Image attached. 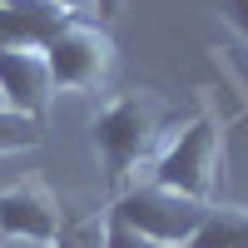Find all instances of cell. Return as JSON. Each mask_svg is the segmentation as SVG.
Instances as JSON below:
<instances>
[{"instance_id": "ba28073f", "label": "cell", "mask_w": 248, "mask_h": 248, "mask_svg": "<svg viewBox=\"0 0 248 248\" xmlns=\"http://www.w3.org/2000/svg\"><path fill=\"white\" fill-rule=\"evenodd\" d=\"M184 248H248V209L209 203V209H203V223L194 229V238Z\"/></svg>"}, {"instance_id": "52a82bcc", "label": "cell", "mask_w": 248, "mask_h": 248, "mask_svg": "<svg viewBox=\"0 0 248 248\" xmlns=\"http://www.w3.org/2000/svg\"><path fill=\"white\" fill-rule=\"evenodd\" d=\"M0 94H5L10 109L45 119L50 94H55L45 55H40V50H0Z\"/></svg>"}, {"instance_id": "9c48e42d", "label": "cell", "mask_w": 248, "mask_h": 248, "mask_svg": "<svg viewBox=\"0 0 248 248\" xmlns=\"http://www.w3.org/2000/svg\"><path fill=\"white\" fill-rule=\"evenodd\" d=\"M45 139V119L35 114H20V109H0V154H15V149H35Z\"/></svg>"}, {"instance_id": "5b68a950", "label": "cell", "mask_w": 248, "mask_h": 248, "mask_svg": "<svg viewBox=\"0 0 248 248\" xmlns=\"http://www.w3.org/2000/svg\"><path fill=\"white\" fill-rule=\"evenodd\" d=\"M65 229V209L40 179H25L15 189H0V243H40L50 248Z\"/></svg>"}, {"instance_id": "6da1fadb", "label": "cell", "mask_w": 248, "mask_h": 248, "mask_svg": "<svg viewBox=\"0 0 248 248\" xmlns=\"http://www.w3.org/2000/svg\"><path fill=\"white\" fill-rule=\"evenodd\" d=\"M164 129V114L149 94H119L109 99L94 119V149L99 164H105V184H109V199L119 189H129L134 174L154 159V144Z\"/></svg>"}, {"instance_id": "3957f363", "label": "cell", "mask_w": 248, "mask_h": 248, "mask_svg": "<svg viewBox=\"0 0 248 248\" xmlns=\"http://www.w3.org/2000/svg\"><path fill=\"white\" fill-rule=\"evenodd\" d=\"M218 164H223V124L214 114H199L149 164V179L164 184V189H174V194H189L199 203H209L214 184H218Z\"/></svg>"}, {"instance_id": "8992f818", "label": "cell", "mask_w": 248, "mask_h": 248, "mask_svg": "<svg viewBox=\"0 0 248 248\" xmlns=\"http://www.w3.org/2000/svg\"><path fill=\"white\" fill-rule=\"evenodd\" d=\"M75 15L55 0H0V50H45Z\"/></svg>"}, {"instance_id": "4fadbf2b", "label": "cell", "mask_w": 248, "mask_h": 248, "mask_svg": "<svg viewBox=\"0 0 248 248\" xmlns=\"http://www.w3.org/2000/svg\"><path fill=\"white\" fill-rule=\"evenodd\" d=\"M55 5H70V10H79V5H75V0H55Z\"/></svg>"}, {"instance_id": "7c38bea8", "label": "cell", "mask_w": 248, "mask_h": 248, "mask_svg": "<svg viewBox=\"0 0 248 248\" xmlns=\"http://www.w3.org/2000/svg\"><path fill=\"white\" fill-rule=\"evenodd\" d=\"M94 5H99V15H105V20H114V15L124 10V0H94Z\"/></svg>"}, {"instance_id": "277c9868", "label": "cell", "mask_w": 248, "mask_h": 248, "mask_svg": "<svg viewBox=\"0 0 248 248\" xmlns=\"http://www.w3.org/2000/svg\"><path fill=\"white\" fill-rule=\"evenodd\" d=\"M45 65H50V79H55V90H79V94H99V90H109V79L119 70V50H114V40L90 25V20H70L65 30H60L45 50Z\"/></svg>"}, {"instance_id": "8fae6325", "label": "cell", "mask_w": 248, "mask_h": 248, "mask_svg": "<svg viewBox=\"0 0 248 248\" xmlns=\"http://www.w3.org/2000/svg\"><path fill=\"white\" fill-rule=\"evenodd\" d=\"M223 5H229V20L238 25V35L248 40V0H223Z\"/></svg>"}, {"instance_id": "30bf717a", "label": "cell", "mask_w": 248, "mask_h": 248, "mask_svg": "<svg viewBox=\"0 0 248 248\" xmlns=\"http://www.w3.org/2000/svg\"><path fill=\"white\" fill-rule=\"evenodd\" d=\"M99 248H164V243H154V238L134 233L124 218H114V214L105 209V223H99Z\"/></svg>"}, {"instance_id": "7a4b0ae2", "label": "cell", "mask_w": 248, "mask_h": 248, "mask_svg": "<svg viewBox=\"0 0 248 248\" xmlns=\"http://www.w3.org/2000/svg\"><path fill=\"white\" fill-rule=\"evenodd\" d=\"M203 209H209V203H199L189 194H174V189H164V184H154V179H144V184L134 179L129 189H119L109 199L114 218H124L134 233L154 238L164 248H184L189 243L194 229L203 223Z\"/></svg>"}]
</instances>
